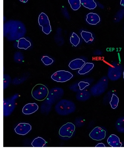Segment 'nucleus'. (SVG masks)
Masks as SVG:
<instances>
[{
  "mask_svg": "<svg viewBox=\"0 0 124 150\" xmlns=\"http://www.w3.org/2000/svg\"><path fill=\"white\" fill-rule=\"evenodd\" d=\"M26 33V27L18 21H7L4 25V35L9 41H15L25 36Z\"/></svg>",
  "mask_w": 124,
  "mask_h": 150,
  "instance_id": "1",
  "label": "nucleus"
},
{
  "mask_svg": "<svg viewBox=\"0 0 124 150\" xmlns=\"http://www.w3.org/2000/svg\"><path fill=\"white\" fill-rule=\"evenodd\" d=\"M55 109L58 115L65 116L75 112L76 107L74 102L68 100L63 99L55 105Z\"/></svg>",
  "mask_w": 124,
  "mask_h": 150,
  "instance_id": "2",
  "label": "nucleus"
},
{
  "mask_svg": "<svg viewBox=\"0 0 124 150\" xmlns=\"http://www.w3.org/2000/svg\"><path fill=\"white\" fill-rule=\"evenodd\" d=\"M108 78L104 76L90 88V93L94 97L99 96L104 93L108 88Z\"/></svg>",
  "mask_w": 124,
  "mask_h": 150,
  "instance_id": "3",
  "label": "nucleus"
},
{
  "mask_svg": "<svg viewBox=\"0 0 124 150\" xmlns=\"http://www.w3.org/2000/svg\"><path fill=\"white\" fill-rule=\"evenodd\" d=\"M123 73L121 64L119 62H114L108 67L107 77L111 81H114L120 79Z\"/></svg>",
  "mask_w": 124,
  "mask_h": 150,
  "instance_id": "4",
  "label": "nucleus"
},
{
  "mask_svg": "<svg viewBox=\"0 0 124 150\" xmlns=\"http://www.w3.org/2000/svg\"><path fill=\"white\" fill-rule=\"evenodd\" d=\"M49 93V90L47 87L42 84L36 85L31 91L32 97L39 101H42L45 100Z\"/></svg>",
  "mask_w": 124,
  "mask_h": 150,
  "instance_id": "5",
  "label": "nucleus"
},
{
  "mask_svg": "<svg viewBox=\"0 0 124 150\" xmlns=\"http://www.w3.org/2000/svg\"><path fill=\"white\" fill-rule=\"evenodd\" d=\"M64 94L63 90L60 88H54L50 90L47 98L46 103L49 105L54 104L58 100L62 98Z\"/></svg>",
  "mask_w": 124,
  "mask_h": 150,
  "instance_id": "6",
  "label": "nucleus"
},
{
  "mask_svg": "<svg viewBox=\"0 0 124 150\" xmlns=\"http://www.w3.org/2000/svg\"><path fill=\"white\" fill-rule=\"evenodd\" d=\"M73 75L70 72L60 70L52 75L51 79L57 82H64L68 81L73 77Z\"/></svg>",
  "mask_w": 124,
  "mask_h": 150,
  "instance_id": "7",
  "label": "nucleus"
},
{
  "mask_svg": "<svg viewBox=\"0 0 124 150\" xmlns=\"http://www.w3.org/2000/svg\"><path fill=\"white\" fill-rule=\"evenodd\" d=\"M38 23L42 27V31L45 34H49L51 31V26L49 18L45 13H42L38 18Z\"/></svg>",
  "mask_w": 124,
  "mask_h": 150,
  "instance_id": "8",
  "label": "nucleus"
},
{
  "mask_svg": "<svg viewBox=\"0 0 124 150\" xmlns=\"http://www.w3.org/2000/svg\"><path fill=\"white\" fill-rule=\"evenodd\" d=\"M75 127L71 122H68L63 125L59 130V135L62 137L70 138L72 136Z\"/></svg>",
  "mask_w": 124,
  "mask_h": 150,
  "instance_id": "9",
  "label": "nucleus"
},
{
  "mask_svg": "<svg viewBox=\"0 0 124 150\" xmlns=\"http://www.w3.org/2000/svg\"><path fill=\"white\" fill-rule=\"evenodd\" d=\"M15 100L11 98L4 100V115L5 117H8L11 115L14 111L16 107V102Z\"/></svg>",
  "mask_w": 124,
  "mask_h": 150,
  "instance_id": "10",
  "label": "nucleus"
},
{
  "mask_svg": "<svg viewBox=\"0 0 124 150\" xmlns=\"http://www.w3.org/2000/svg\"><path fill=\"white\" fill-rule=\"evenodd\" d=\"M106 135L105 130L99 127H95L89 134L91 138L96 141L102 140L105 139Z\"/></svg>",
  "mask_w": 124,
  "mask_h": 150,
  "instance_id": "11",
  "label": "nucleus"
},
{
  "mask_svg": "<svg viewBox=\"0 0 124 150\" xmlns=\"http://www.w3.org/2000/svg\"><path fill=\"white\" fill-rule=\"evenodd\" d=\"M31 129L32 127L30 124L21 123L16 126L15 131L18 134L25 135L31 131Z\"/></svg>",
  "mask_w": 124,
  "mask_h": 150,
  "instance_id": "12",
  "label": "nucleus"
},
{
  "mask_svg": "<svg viewBox=\"0 0 124 150\" xmlns=\"http://www.w3.org/2000/svg\"><path fill=\"white\" fill-rule=\"evenodd\" d=\"M39 106L35 103H29L25 105L22 109V112L25 115H29L38 110Z\"/></svg>",
  "mask_w": 124,
  "mask_h": 150,
  "instance_id": "13",
  "label": "nucleus"
},
{
  "mask_svg": "<svg viewBox=\"0 0 124 150\" xmlns=\"http://www.w3.org/2000/svg\"><path fill=\"white\" fill-rule=\"evenodd\" d=\"M107 143L112 147H121L122 144L121 143L119 138L115 134H112L107 139Z\"/></svg>",
  "mask_w": 124,
  "mask_h": 150,
  "instance_id": "14",
  "label": "nucleus"
},
{
  "mask_svg": "<svg viewBox=\"0 0 124 150\" xmlns=\"http://www.w3.org/2000/svg\"><path fill=\"white\" fill-rule=\"evenodd\" d=\"M86 21L91 25H96L101 21L99 16L97 13H89L87 16Z\"/></svg>",
  "mask_w": 124,
  "mask_h": 150,
  "instance_id": "15",
  "label": "nucleus"
},
{
  "mask_svg": "<svg viewBox=\"0 0 124 150\" xmlns=\"http://www.w3.org/2000/svg\"><path fill=\"white\" fill-rule=\"evenodd\" d=\"M92 95L89 91L82 90L79 91L76 94V98L80 101H86L91 98Z\"/></svg>",
  "mask_w": 124,
  "mask_h": 150,
  "instance_id": "16",
  "label": "nucleus"
},
{
  "mask_svg": "<svg viewBox=\"0 0 124 150\" xmlns=\"http://www.w3.org/2000/svg\"><path fill=\"white\" fill-rule=\"evenodd\" d=\"M85 64L86 63L83 59H76L70 62L69 67L72 70H77L81 69Z\"/></svg>",
  "mask_w": 124,
  "mask_h": 150,
  "instance_id": "17",
  "label": "nucleus"
},
{
  "mask_svg": "<svg viewBox=\"0 0 124 150\" xmlns=\"http://www.w3.org/2000/svg\"><path fill=\"white\" fill-rule=\"evenodd\" d=\"M31 46L30 42L24 38H22L18 40V47L19 49L27 50Z\"/></svg>",
  "mask_w": 124,
  "mask_h": 150,
  "instance_id": "18",
  "label": "nucleus"
},
{
  "mask_svg": "<svg viewBox=\"0 0 124 150\" xmlns=\"http://www.w3.org/2000/svg\"><path fill=\"white\" fill-rule=\"evenodd\" d=\"M80 3L84 7L89 10L94 9L97 6L94 0H80Z\"/></svg>",
  "mask_w": 124,
  "mask_h": 150,
  "instance_id": "19",
  "label": "nucleus"
},
{
  "mask_svg": "<svg viewBox=\"0 0 124 150\" xmlns=\"http://www.w3.org/2000/svg\"><path fill=\"white\" fill-rule=\"evenodd\" d=\"M94 67V64L92 63H86L79 70L78 73L80 75L86 74L92 70Z\"/></svg>",
  "mask_w": 124,
  "mask_h": 150,
  "instance_id": "20",
  "label": "nucleus"
},
{
  "mask_svg": "<svg viewBox=\"0 0 124 150\" xmlns=\"http://www.w3.org/2000/svg\"><path fill=\"white\" fill-rule=\"evenodd\" d=\"M46 141L43 138L38 137L34 139L31 143L32 146L34 147H43L46 145Z\"/></svg>",
  "mask_w": 124,
  "mask_h": 150,
  "instance_id": "21",
  "label": "nucleus"
},
{
  "mask_svg": "<svg viewBox=\"0 0 124 150\" xmlns=\"http://www.w3.org/2000/svg\"><path fill=\"white\" fill-rule=\"evenodd\" d=\"M117 131L120 133H124V117L118 118L116 124Z\"/></svg>",
  "mask_w": 124,
  "mask_h": 150,
  "instance_id": "22",
  "label": "nucleus"
},
{
  "mask_svg": "<svg viewBox=\"0 0 124 150\" xmlns=\"http://www.w3.org/2000/svg\"><path fill=\"white\" fill-rule=\"evenodd\" d=\"M81 35L85 42L88 43L89 42L93 41L94 37L92 33L86 31H82L81 33Z\"/></svg>",
  "mask_w": 124,
  "mask_h": 150,
  "instance_id": "23",
  "label": "nucleus"
},
{
  "mask_svg": "<svg viewBox=\"0 0 124 150\" xmlns=\"http://www.w3.org/2000/svg\"><path fill=\"white\" fill-rule=\"evenodd\" d=\"M68 2L73 10H77L80 7V0H68Z\"/></svg>",
  "mask_w": 124,
  "mask_h": 150,
  "instance_id": "24",
  "label": "nucleus"
},
{
  "mask_svg": "<svg viewBox=\"0 0 124 150\" xmlns=\"http://www.w3.org/2000/svg\"><path fill=\"white\" fill-rule=\"evenodd\" d=\"M70 42L74 46H77L80 42V39L75 33H73L70 39Z\"/></svg>",
  "mask_w": 124,
  "mask_h": 150,
  "instance_id": "25",
  "label": "nucleus"
},
{
  "mask_svg": "<svg viewBox=\"0 0 124 150\" xmlns=\"http://www.w3.org/2000/svg\"><path fill=\"white\" fill-rule=\"evenodd\" d=\"M119 102L118 97L115 94H113L110 102V104L112 108L113 109H116L118 105Z\"/></svg>",
  "mask_w": 124,
  "mask_h": 150,
  "instance_id": "26",
  "label": "nucleus"
},
{
  "mask_svg": "<svg viewBox=\"0 0 124 150\" xmlns=\"http://www.w3.org/2000/svg\"><path fill=\"white\" fill-rule=\"evenodd\" d=\"M15 61L18 63H22L24 60V56L20 52H16L14 55Z\"/></svg>",
  "mask_w": 124,
  "mask_h": 150,
  "instance_id": "27",
  "label": "nucleus"
},
{
  "mask_svg": "<svg viewBox=\"0 0 124 150\" xmlns=\"http://www.w3.org/2000/svg\"><path fill=\"white\" fill-rule=\"evenodd\" d=\"M11 79L9 75L6 74L4 75V89H5L8 87L11 82Z\"/></svg>",
  "mask_w": 124,
  "mask_h": 150,
  "instance_id": "28",
  "label": "nucleus"
},
{
  "mask_svg": "<svg viewBox=\"0 0 124 150\" xmlns=\"http://www.w3.org/2000/svg\"><path fill=\"white\" fill-rule=\"evenodd\" d=\"M42 61L45 65H49L51 64L54 62L53 59L48 56H44L42 59Z\"/></svg>",
  "mask_w": 124,
  "mask_h": 150,
  "instance_id": "29",
  "label": "nucleus"
},
{
  "mask_svg": "<svg viewBox=\"0 0 124 150\" xmlns=\"http://www.w3.org/2000/svg\"><path fill=\"white\" fill-rule=\"evenodd\" d=\"M78 86L80 91L83 90L89 85V83L83 81H81L78 83Z\"/></svg>",
  "mask_w": 124,
  "mask_h": 150,
  "instance_id": "30",
  "label": "nucleus"
},
{
  "mask_svg": "<svg viewBox=\"0 0 124 150\" xmlns=\"http://www.w3.org/2000/svg\"><path fill=\"white\" fill-rule=\"evenodd\" d=\"M105 145L103 143H99L97 145L96 147H105Z\"/></svg>",
  "mask_w": 124,
  "mask_h": 150,
  "instance_id": "31",
  "label": "nucleus"
},
{
  "mask_svg": "<svg viewBox=\"0 0 124 150\" xmlns=\"http://www.w3.org/2000/svg\"><path fill=\"white\" fill-rule=\"evenodd\" d=\"M19 97V95L18 94H15V95L11 97V98L13 99V100H16V99H17Z\"/></svg>",
  "mask_w": 124,
  "mask_h": 150,
  "instance_id": "32",
  "label": "nucleus"
},
{
  "mask_svg": "<svg viewBox=\"0 0 124 150\" xmlns=\"http://www.w3.org/2000/svg\"><path fill=\"white\" fill-rule=\"evenodd\" d=\"M120 4L121 5L124 6V0H121Z\"/></svg>",
  "mask_w": 124,
  "mask_h": 150,
  "instance_id": "33",
  "label": "nucleus"
},
{
  "mask_svg": "<svg viewBox=\"0 0 124 150\" xmlns=\"http://www.w3.org/2000/svg\"><path fill=\"white\" fill-rule=\"evenodd\" d=\"M20 1H21L23 3H26L27 2L28 0H19Z\"/></svg>",
  "mask_w": 124,
  "mask_h": 150,
  "instance_id": "34",
  "label": "nucleus"
},
{
  "mask_svg": "<svg viewBox=\"0 0 124 150\" xmlns=\"http://www.w3.org/2000/svg\"><path fill=\"white\" fill-rule=\"evenodd\" d=\"M123 78H124V71H123Z\"/></svg>",
  "mask_w": 124,
  "mask_h": 150,
  "instance_id": "35",
  "label": "nucleus"
}]
</instances>
